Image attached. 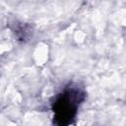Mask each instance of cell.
Here are the masks:
<instances>
[{"label": "cell", "instance_id": "6da1fadb", "mask_svg": "<svg viewBox=\"0 0 126 126\" xmlns=\"http://www.w3.org/2000/svg\"><path fill=\"white\" fill-rule=\"evenodd\" d=\"M85 93L77 86L70 85L57 94L52 104L54 112V126H69L77 114Z\"/></svg>", "mask_w": 126, "mask_h": 126}]
</instances>
